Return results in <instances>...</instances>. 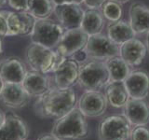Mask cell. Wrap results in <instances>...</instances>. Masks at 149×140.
I'll return each mask as SVG.
<instances>
[{
  "mask_svg": "<svg viewBox=\"0 0 149 140\" xmlns=\"http://www.w3.org/2000/svg\"><path fill=\"white\" fill-rule=\"evenodd\" d=\"M77 103V93L72 88L59 89L52 86L36 97L34 108L41 118L57 120L74 108Z\"/></svg>",
  "mask_w": 149,
  "mask_h": 140,
  "instance_id": "cell-1",
  "label": "cell"
},
{
  "mask_svg": "<svg viewBox=\"0 0 149 140\" xmlns=\"http://www.w3.org/2000/svg\"><path fill=\"white\" fill-rule=\"evenodd\" d=\"M87 117L74 107L67 114L57 119L51 130V134L59 140H81L88 133Z\"/></svg>",
  "mask_w": 149,
  "mask_h": 140,
  "instance_id": "cell-2",
  "label": "cell"
},
{
  "mask_svg": "<svg viewBox=\"0 0 149 140\" xmlns=\"http://www.w3.org/2000/svg\"><path fill=\"white\" fill-rule=\"evenodd\" d=\"M25 58L31 70L43 74L53 73L66 59L53 49L33 42L27 47Z\"/></svg>",
  "mask_w": 149,
  "mask_h": 140,
  "instance_id": "cell-3",
  "label": "cell"
},
{
  "mask_svg": "<svg viewBox=\"0 0 149 140\" xmlns=\"http://www.w3.org/2000/svg\"><path fill=\"white\" fill-rule=\"evenodd\" d=\"M110 82L104 61L91 60L79 65L77 83L85 91H99Z\"/></svg>",
  "mask_w": 149,
  "mask_h": 140,
  "instance_id": "cell-4",
  "label": "cell"
},
{
  "mask_svg": "<svg viewBox=\"0 0 149 140\" xmlns=\"http://www.w3.org/2000/svg\"><path fill=\"white\" fill-rule=\"evenodd\" d=\"M65 30L60 23L50 19L36 20L34 27L30 33L31 41L33 43L43 45L48 48H56Z\"/></svg>",
  "mask_w": 149,
  "mask_h": 140,
  "instance_id": "cell-5",
  "label": "cell"
},
{
  "mask_svg": "<svg viewBox=\"0 0 149 140\" xmlns=\"http://www.w3.org/2000/svg\"><path fill=\"white\" fill-rule=\"evenodd\" d=\"M132 125L124 116H109L102 120L98 127L100 140H129Z\"/></svg>",
  "mask_w": 149,
  "mask_h": 140,
  "instance_id": "cell-6",
  "label": "cell"
},
{
  "mask_svg": "<svg viewBox=\"0 0 149 140\" xmlns=\"http://www.w3.org/2000/svg\"><path fill=\"white\" fill-rule=\"evenodd\" d=\"M84 50L88 57L92 60L105 61L119 56V46L114 43L108 36L102 34L88 36Z\"/></svg>",
  "mask_w": 149,
  "mask_h": 140,
  "instance_id": "cell-7",
  "label": "cell"
},
{
  "mask_svg": "<svg viewBox=\"0 0 149 140\" xmlns=\"http://www.w3.org/2000/svg\"><path fill=\"white\" fill-rule=\"evenodd\" d=\"M78 108L85 117L96 118L104 114L108 106L105 94L100 91H85L78 100Z\"/></svg>",
  "mask_w": 149,
  "mask_h": 140,
  "instance_id": "cell-8",
  "label": "cell"
},
{
  "mask_svg": "<svg viewBox=\"0 0 149 140\" xmlns=\"http://www.w3.org/2000/svg\"><path fill=\"white\" fill-rule=\"evenodd\" d=\"M88 36L81 28L66 30L56 46V51L65 58L71 57L78 50L85 48Z\"/></svg>",
  "mask_w": 149,
  "mask_h": 140,
  "instance_id": "cell-9",
  "label": "cell"
},
{
  "mask_svg": "<svg viewBox=\"0 0 149 140\" xmlns=\"http://www.w3.org/2000/svg\"><path fill=\"white\" fill-rule=\"evenodd\" d=\"M28 134V126L22 117L15 113L5 114L0 126V140H26Z\"/></svg>",
  "mask_w": 149,
  "mask_h": 140,
  "instance_id": "cell-10",
  "label": "cell"
},
{
  "mask_svg": "<svg viewBox=\"0 0 149 140\" xmlns=\"http://www.w3.org/2000/svg\"><path fill=\"white\" fill-rule=\"evenodd\" d=\"M53 13L65 31L80 28L84 15V10L80 8V5H57L54 7Z\"/></svg>",
  "mask_w": 149,
  "mask_h": 140,
  "instance_id": "cell-11",
  "label": "cell"
},
{
  "mask_svg": "<svg viewBox=\"0 0 149 140\" xmlns=\"http://www.w3.org/2000/svg\"><path fill=\"white\" fill-rule=\"evenodd\" d=\"M36 19L27 11L7 10L8 36L30 35Z\"/></svg>",
  "mask_w": 149,
  "mask_h": 140,
  "instance_id": "cell-12",
  "label": "cell"
},
{
  "mask_svg": "<svg viewBox=\"0 0 149 140\" xmlns=\"http://www.w3.org/2000/svg\"><path fill=\"white\" fill-rule=\"evenodd\" d=\"M30 96L22 87V83L4 82L0 93V100L3 104L13 109H19L25 106L29 102Z\"/></svg>",
  "mask_w": 149,
  "mask_h": 140,
  "instance_id": "cell-13",
  "label": "cell"
},
{
  "mask_svg": "<svg viewBox=\"0 0 149 140\" xmlns=\"http://www.w3.org/2000/svg\"><path fill=\"white\" fill-rule=\"evenodd\" d=\"M123 108V115L130 125L135 127L149 123V105L144 99L130 98Z\"/></svg>",
  "mask_w": 149,
  "mask_h": 140,
  "instance_id": "cell-14",
  "label": "cell"
},
{
  "mask_svg": "<svg viewBox=\"0 0 149 140\" xmlns=\"http://www.w3.org/2000/svg\"><path fill=\"white\" fill-rule=\"evenodd\" d=\"M132 99H146L149 94V74L137 70L130 72L123 81Z\"/></svg>",
  "mask_w": 149,
  "mask_h": 140,
  "instance_id": "cell-15",
  "label": "cell"
},
{
  "mask_svg": "<svg viewBox=\"0 0 149 140\" xmlns=\"http://www.w3.org/2000/svg\"><path fill=\"white\" fill-rule=\"evenodd\" d=\"M79 64L73 58L65 59L53 72L54 86L59 89L71 88L77 82Z\"/></svg>",
  "mask_w": 149,
  "mask_h": 140,
  "instance_id": "cell-16",
  "label": "cell"
},
{
  "mask_svg": "<svg viewBox=\"0 0 149 140\" xmlns=\"http://www.w3.org/2000/svg\"><path fill=\"white\" fill-rule=\"evenodd\" d=\"M146 52V44L136 37L119 46V56L130 66H138L141 64Z\"/></svg>",
  "mask_w": 149,
  "mask_h": 140,
  "instance_id": "cell-17",
  "label": "cell"
},
{
  "mask_svg": "<svg viewBox=\"0 0 149 140\" xmlns=\"http://www.w3.org/2000/svg\"><path fill=\"white\" fill-rule=\"evenodd\" d=\"M22 85L30 97H38L52 87L47 74L34 70L26 72Z\"/></svg>",
  "mask_w": 149,
  "mask_h": 140,
  "instance_id": "cell-18",
  "label": "cell"
},
{
  "mask_svg": "<svg viewBox=\"0 0 149 140\" xmlns=\"http://www.w3.org/2000/svg\"><path fill=\"white\" fill-rule=\"evenodd\" d=\"M26 72L25 65L17 57H9L0 63V78L4 82L22 83Z\"/></svg>",
  "mask_w": 149,
  "mask_h": 140,
  "instance_id": "cell-19",
  "label": "cell"
},
{
  "mask_svg": "<svg viewBox=\"0 0 149 140\" xmlns=\"http://www.w3.org/2000/svg\"><path fill=\"white\" fill-rule=\"evenodd\" d=\"M130 24L136 35L149 33V8L142 3H133L129 9Z\"/></svg>",
  "mask_w": 149,
  "mask_h": 140,
  "instance_id": "cell-20",
  "label": "cell"
},
{
  "mask_svg": "<svg viewBox=\"0 0 149 140\" xmlns=\"http://www.w3.org/2000/svg\"><path fill=\"white\" fill-rule=\"evenodd\" d=\"M135 36L136 33L133 31L130 22L119 20L110 22L107 26V36L118 46L134 38Z\"/></svg>",
  "mask_w": 149,
  "mask_h": 140,
  "instance_id": "cell-21",
  "label": "cell"
},
{
  "mask_svg": "<svg viewBox=\"0 0 149 140\" xmlns=\"http://www.w3.org/2000/svg\"><path fill=\"white\" fill-rule=\"evenodd\" d=\"M105 96L108 104L113 107H123L130 99V95L123 81H111L105 86Z\"/></svg>",
  "mask_w": 149,
  "mask_h": 140,
  "instance_id": "cell-22",
  "label": "cell"
},
{
  "mask_svg": "<svg viewBox=\"0 0 149 140\" xmlns=\"http://www.w3.org/2000/svg\"><path fill=\"white\" fill-rule=\"evenodd\" d=\"M104 24V16L98 9L88 8L84 11L80 28L88 36L101 34Z\"/></svg>",
  "mask_w": 149,
  "mask_h": 140,
  "instance_id": "cell-23",
  "label": "cell"
},
{
  "mask_svg": "<svg viewBox=\"0 0 149 140\" xmlns=\"http://www.w3.org/2000/svg\"><path fill=\"white\" fill-rule=\"evenodd\" d=\"M104 62L109 73L110 82L124 81L125 78L130 73V66L120 56H115V57L109 58L105 60Z\"/></svg>",
  "mask_w": 149,
  "mask_h": 140,
  "instance_id": "cell-24",
  "label": "cell"
},
{
  "mask_svg": "<svg viewBox=\"0 0 149 140\" xmlns=\"http://www.w3.org/2000/svg\"><path fill=\"white\" fill-rule=\"evenodd\" d=\"M54 7L51 0H29L27 12L36 20L47 19L53 13Z\"/></svg>",
  "mask_w": 149,
  "mask_h": 140,
  "instance_id": "cell-25",
  "label": "cell"
},
{
  "mask_svg": "<svg viewBox=\"0 0 149 140\" xmlns=\"http://www.w3.org/2000/svg\"><path fill=\"white\" fill-rule=\"evenodd\" d=\"M102 14L104 18L108 20L110 22H118L122 17L123 10L120 4L107 0L102 6Z\"/></svg>",
  "mask_w": 149,
  "mask_h": 140,
  "instance_id": "cell-26",
  "label": "cell"
},
{
  "mask_svg": "<svg viewBox=\"0 0 149 140\" xmlns=\"http://www.w3.org/2000/svg\"><path fill=\"white\" fill-rule=\"evenodd\" d=\"M130 138V140H149V130L144 126H135Z\"/></svg>",
  "mask_w": 149,
  "mask_h": 140,
  "instance_id": "cell-27",
  "label": "cell"
},
{
  "mask_svg": "<svg viewBox=\"0 0 149 140\" xmlns=\"http://www.w3.org/2000/svg\"><path fill=\"white\" fill-rule=\"evenodd\" d=\"M7 2L15 11H27L29 0H7Z\"/></svg>",
  "mask_w": 149,
  "mask_h": 140,
  "instance_id": "cell-28",
  "label": "cell"
},
{
  "mask_svg": "<svg viewBox=\"0 0 149 140\" xmlns=\"http://www.w3.org/2000/svg\"><path fill=\"white\" fill-rule=\"evenodd\" d=\"M0 36H8V23H7V10H0Z\"/></svg>",
  "mask_w": 149,
  "mask_h": 140,
  "instance_id": "cell-29",
  "label": "cell"
},
{
  "mask_svg": "<svg viewBox=\"0 0 149 140\" xmlns=\"http://www.w3.org/2000/svg\"><path fill=\"white\" fill-rule=\"evenodd\" d=\"M106 0H83L84 5L91 9H99Z\"/></svg>",
  "mask_w": 149,
  "mask_h": 140,
  "instance_id": "cell-30",
  "label": "cell"
},
{
  "mask_svg": "<svg viewBox=\"0 0 149 140\" xmlns=\"http://www.w3.org/2000/svg\"><path fill=\"white\" fill-rule=\"evenodd\" d=\"M73 59L76 61V62L79 64H83V63H85L86 61H87V59L88 58V55H87V53H86V51L84 50V49L83 50H78V51H77L76 53H74L73 56Z\"/></svg>",
  "mask_w": 149,
  "mask_h": 140,
  "instance_id": "cell-31",
  "label": "cell"
},
{
  "mask_svg": "<svg viewBox=\"0 0 149 140\" xmlns=\"http://www.w3.org/2000/svg\"><path fill=\"white\" fill-rule=\"evenodd\" d=\"M51 2L54 4V6H57V5H69V4L81 5L83 3V0H51Z\"/></svg>",
  "mask_w": 149,
  "mask_h": 140,
  "instance_id": "cell-32",
  "label": "cell"
},
{
  "mask_svg": "<svg viewBox=\"0 0 149 140\" xmlns=\"http://www.w3.org/2000/svg\"><path fill=\"white\" fill-rule=\"evenodd\" d=\"M37 140H59L56 136H54V135L52 134H41L40 136L37 138Z\"/></svg>",
  "mask_w": 149,
  "mask_h": 140,
  "instance_id": "cell-33",
  "label": "cell"
},
{
  "mask_svg": "<svg viewBox=\"0 0 149 140\" xmlns=\"http://www.w3.org/2000/svg\"><path fill=\"white\" fill-rule=\"evenodd\" d=\"M4 120H5V114L3 113L2 110H0V126L2 125Z\"/></svg>",
  "mask_w": 149,
  "mask_h": 140,
  "instance_id": "cell-34",
  "label": "cell"
},
{
  "mask_svg": "<svg viewBox=\"0 0 149 140\" xmlns=\"http://www.w3.org/2000/svg\"><path fill=\"white\" fill-rule=\"evenodd\" d=\"M111 1H114V2H116V3H118L120 5H122V4H125V3H128L129 1H130V0H111Z\"/></svg>",
  "mask_w": 149,
  "mask_h": 140,
  "instance_id": "cell-35",
  "label": "cell"
},
{
  "mask_svg": "<svg viewBox=\"0 0 149 140\" xmlns=\"http://www.w3.org/2000/svg\"><path fill=\"white\" fill-rule=\"evenodd\" d=\"M3 50V41H2V36H0V54L2 53Z\"/></svg>",
  "mask_w": 149,
  "mask_h": 140,
  "instance_id": "cell-36",
  "label": "cell"
},
{
  "mask_svg": "<svg viewBox=\"0 0 149 140\" xmlns=\"http://www.w3.org/2000/svg\"><path fill=\"white\" fill-rule=\"evenodd\" d=\"M146 49H147V50L149 51V33L147 34V36H146Z\"/></svg>",
  "mask_w": 149,
  "mask_h": 140,
  "instance_id": "cell-37",
  "label": "cell"
},
{
  "mask_svg": "<svg viewBox=\"0 0 149 140\" xmlns=\"http://www.w3.org/2000/svg\"><path fill=\"white\" fill-rule=\"evenodd\" d=\"M3 86H4V81L2 80V78H0V93H1V91L3 89Z\"/></svg>",
  "mask_w": 149,
  "mask_h": 140,
  "instance_id": "cell-38",
  "label": "cell"
},
{
  "mask_svg": "<svg viewBox=\"0 0 149 140\" xmlns=\"http://www.w3.org/2000/svg\"><path fill=\"white\" fill-rule=\"evenodd\" d=\"M7 2V0H0V8L4 6V4Z\"/></svg>",
  "mask_w": 149,
  "mask_h": 140,
  "instance_id": "cell-39",
  "label": "cell"
}]
</instances>
